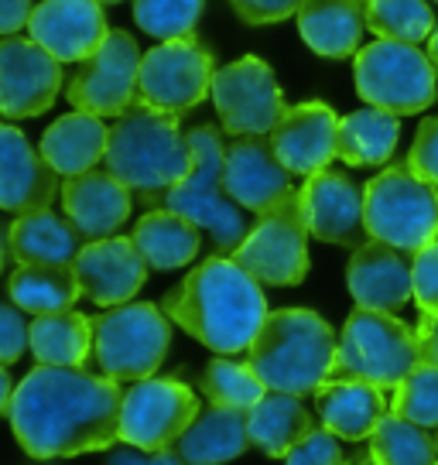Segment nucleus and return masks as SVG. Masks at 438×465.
<instances>
[{"mask_svg": "<svg viewBox=\"0 0 438 465\" xmlns=\"http://www.w3.org/2000/svg\"><path fill=\"white\" fill-rule=\"evenodd\" d=\"M124 387L75 366H35L11 393L7 418L31 459H69L120 441Z\"/></svg>", "mask_w": 438, "mask_h": 465, "instance_id": "1", "label": "nucleus"}, {"mask_svg": "<svg viewBox=\"0 0 438 465\" xmlns=\"http://www.w3.org/2000/svg\"><path fill=\"white\" fill-rule=\"evenodd\" d=\"M164 315L219 356L247 352L267 319L264 284L234 257H209L164 294Z\"/></svg>", "mask_w": 438, "mask_h": 465, "instance_id": "2", "label": "nucleus"}, {"mask_svg": "<svg viewBox=\"0 0 438 465\" xmlns=\"http://www.w3.org/2000/svg\"><path fill=\"white\" fill-rule=\"evenodd\" d=\"M103 164L127 189L137 192L147 209H158L164 192L189 174V137L182 134L175 114L131 106L117 120V127H110Z\"/></svg>", "mask_w": 438, "mask_h": 465, "instance_id": "3", "label": "nucleus"}, {"mask_svg": "<svg viewBox=\"0 0 438 465\" xmlns=\"http://www.w3.org/2000/svg\"><path fill=\"white\" fill-rule=\"evenodd\" d=\"M339 339L333 325L308 308L267 312L247 349V363L267 391L312 397L333 377Z\"/></svg>", "mask_w": 438, "mask_h": 465, "instance_id": "4", "label": "nucleus"}, {"mask_svg": "<svg viewBox=\"0 0 438 465\" xmlns=\"http://www.w3.org/2000/svg\"><path fill=\"white\" fill-rule=\"evenodd\" d=\"M192 151V168L189 174L164 192L161 205L175 209L178 216L192 219L199 230L209 236V243L216 253H230L244 243L250 232L247 226V209L230 199V192L223 185V164H226V141L223 131L213 124H199L195 131L185 134Z\"/></svg>", "mask_w": 438, "mask_h": 465, "instance_id": "5", "label": "nucleus"}, {"mask_svg": "<svg viewBox=\"0 0 438 465\" xmlns=\"http://www.w3.org/2000/svg\"><path fill=\"white\" fill-rule=\"evenodd\" d=\"M418 363H422V349L411 325H404L397 315L356 305V312L343 325L333 377L366 380L373 387L394 391Z\"/></svg>", "mask_w": 438, "mask_h": 465, "instance_id": "6", "label": "nucleus"}, {"mask_svg": "<svg viewBox=\"0 0 438 465\" xmlns=\"http://www.w3.org/2000/svg\"><path fill=\"white\" fill-rule=\"evenodd\" d=\"M363 223L370 240L414 253L438 240V189L408 164H391L363 185Z\"/></svg>", "mask_w": 438, "mask_h": 465, "instance_id": "7", "label": "nucleus"}, {"mask_svg": "<svg viewBox=\"0 0 438 465\" xmlns=\"http://www.w3.org/2000/svg\"><path fill=\"white\" fill-rule=\"evenodd\" d=\"M172 346V319L158 305L127 302L93 319V356L103 377L147 380L158 373Z\"/></svg>", "mask_w": 438, "mask_h": 465, "instance_id": "8", "label": "nucleus"}, {"mask_svg": "<svg viewBox=\"0 0 438 465\" xmlns=\"http://www.w3.org/2000/svg\"><path fill=\"white\" fill-rule=\"evenodd\" d=\"M353 79L366 106H380L397 116L422 114L438 96V69L432 65L428 52L391 38L370 42L356 52Z\"/></svg>", "mask_w": 438, "mask_h": 465, "instance_id": "9", "label": "nucleus"}, {"mask_svg": "<svg viewBox=\"0 0 438 465\" xmlns=\"http://www.w3.org/2000/svg\"><path fill=\"white\" fill-rule=\"evenodd\" d=\"M213 52L195 35L172 38L158 48L144 52L137 73V96L134 106H147L158 114H189L213 89Z\"/></svg>", "mask_w": 438, "mask_h": 465, "instance_id": "10", "label": "nucleus"}, {"mask_svg": "<svg viewBox=\"0 0 438 465\" xmlns=\"http://www.w3.org/2000/svg\"><path fill=\"white\" fill-rule=\"evenodd\" d=\"M234 261L247 267L267 288H294L308 274V226L302 216L298 192L271 205L250 226L244 243L234 250Z\"/></svg>", "mask_w": 438, "mask_h": 465, "instance_id": "11", "label": "nucleus"}, {"mask_svg": "<svg viewBox=\"0 0 438 465\" xmlns=\"http://www.w3.org/2000/svg\"><path fill=\"white\" fill-rule=\"evenodd\" d=\"M209 96L219 114L223 134H234V137L271 134L281 114L288 110L274 69L254 55L236 58L230 65L216 69Z\"/></svg>", "mask_w": 438, "mask_h": 465, "instance_id": "12", "label": "nucleus"}, {"mask_svg": "<svg viewBox=\"0 0 438 465\" xmlns=\"http://www.w3.org/2000/svg\"><path fill=\"white\" fill-rule=\"evenodd\" d=\"M195 414H199V401L185 383L168 377L137 380L131 391H124L120 441L147 451L172 449L195 421Z\"/></svg>", "mask_w": 438, "mask_h": 465, "instance_id": "13", "label": "nucleus"}, {"mask_svg": "<svg viewBox=\"0 0 438 465\" xmlns=\"http://www.w3.org/2000/svg\"><path fill=\"white\" fill-rule=\"evenodd\" d=\"M141 48L127 31H110L106 42L79 62L69 79V103L75 110L96 116H124L137 96V73H141Z\"/></svg>", "mask_w": 438, "mask_h": 465, "instance_id": "14", "label": "nucleus"}, {"mask_svg": "<svg viewBox=\"0 0 438 465\" xmlns=\"http://www.w3.org/2000/svg\"><path fill=\"white\" fill-rule=\"evenodd\" d=\"M62 89V62L31 38L0 42V116H42Z\"/></svg>", "mask_w": 438, "mask_h": 465, "instance_id": "15", "label": "nucleus"}, {"mask_svg": "<svg viewBox=\"0 0 438 465\" xmlns=\"http://www.w3.org/2000/svg\"><path fill=\"white\" fill-rule=\"evenodd\" d=\"M302 216H305L308 236L333 247H363L370 240L363 223V192L350 174L322 168L308 174L298 189Z\"/></svg>", "mask_w": 438, "mask_h": 465, "instance_id": "16", "label": "nucleus"}, {"mask_svg": "<svg viewBox=\"0 0 438 465\" xmlns=\"http://www.w3.org/2000/svg\"><path fill=\"white\" fill-rule=\"evenodd\" d=\"M223 185L236 205H244L247 213H257V216L294 192L292 172L281 164L278 151L271 144V134L234 137V144H226Z\"/></svg>", "mask_w": 438, "mask_h": 465, "instance_id": "17", "label": "nucleus"}, {"mask_svg": "<svg viewBox=\"0 0 438 465\" xmlns=\"http://www.w3.org/2000/svg\"><path fill=\"white\" fill-rule=\"evenodd\" d=\"M75 281L83 298L93 305H127L137 291L144 288L147 263L137 253L131 236H106L93 240L79 250L73 261Z\"/></svg>", "mask_w": 438, "mask_h": 465, "instance_id": "18", "label": "nucleus"}, {"mask_svg": "<svg viewBox=\"0 0 438 465\" xmlns=\"http://www.w3.org/2000/svg\"><path fill=\"white\" fill-rule=\"evenodd\" d=\"M271 144L281 164L298 178L329 168L339 151V116L319 100L288 106L271 131Z\"/></svg>", "mask_w": 438, "mask_h": 465, "instance_id": "19", "label": "nucleus"}, {"mask_svg": "<svg viewBox=\"0 0 438 465\" xmlns=\"http://www.w3.org/2000/svg\"><path fill=\"white\" fill-rule=\"evenodd\" d=\"M28 35L59 62H86L110 28L100 0H42L31 11Z\"/></svg>", "mask_w": 438, "mask_h": 465, "instance_id": "20", "label": "nucleus"}, {"mask_svg": "<svg viewBox=\"0 0 438 465\" xmlns=\"http://www.w3.org/2000/svg\"><path fill=\"white\" fill-rule=\"evenodd\" d=\"M62 209L73 223L79 236L106 240L124 230V223L131 219V189L120 182L117 174L89 168L83 174H69L59 189Z\"/></svg>", "mask_w": 438, "mask_h": 465, "instance_id": "21", "label": "nucleus"}, {"mask_svg": "<svg viewBox=\"0 0 438 465\" xmlns=\"http://www.w3.org/2000/svg\"><path fill=\"white\" fill-rule=\"evenodd\" d=\"M59 174L35 151L25 131L0 124V209L7 213H35L52 209L59 199Z\"/></svg>", "mask_w": 438, "mask_h": 465, "instance_id": "22", "label": "nucleus"}, {"mask_svg": "<svg viewBox=\"0 0 438 465\" xmlns=\"http://www.w3.org/2000/svg\"><path fill=\"white\" fill-rule=\"evenodd\" d=\"M346 284L360 308L397 315L414 298L411 294V253L391 243H380V240H366L363 247L353 250Z\"/></svg>", "mask_w": 438, "mask_h": 465, "instance_id": "23", "label": "nucleus"}, {"mask_svg": "<svg viewBox=\"0 0 438 465\" xmlns=\"http://www.w3.org/2000/svg\"><path fill=\"white\" fill-rule=\"evenodd\" d=\"M315 397V411L325 431H333L343 441H366L373 428L391 411V401L383 397V387H373L366 380L329 377Z\"/></svg>", "mask_w": 438, "mask_h": 465, "instance_id": "24", "label": "nucleus"}, {"mask_svg": "<svg viewBox=\"0 0 438 465\" xmlns=\"http://www.w3.org/2000/svg\"><path fill=\"white\" fill-rule=\"evenodd\" d=\"M250 449L247 411L236 407H205L185 428L172 451L182 465H226Z\"/></svg>", "mask_w": 438, "mask_h": 465, "instance_id": "25", "label": "nucleus"}, {"mask_svg": "<svg viewBox=\"0 0 438 465\" xmlns=\"http://www.w3.org/2000/svg\"><path fill=\"white\" fill-rule=\"evenodd\" d=\"M302 42L322 58H350L360 52L366 28L363 0H302L298 4Z\"/></svg>", "mask_w": 438, "mask_h": 465, "instance_id": "26", "label": "nucleus"}, {"mask_svg": "<svg viewBox=\"0 0 438 465\" xmlns=\"http://www.w3.org/2000/svg\"><path fill=\"white\" fill-rule=\"evenodd\" d=\"M131 240L137 253L144 257L147 271H178L199 257L203 230L192 219L178 216L175 209L158 205L137 219Z\"/></svg>", "mask_w": 438, "mask_h": 465, "instance_id": "27", "label": "nucleus"}, {"mask_svg": "<svg viewBox=\"0 0 438 465\" xmlns=\"http://www.w3.org/2000/svg\"><path fill=\"white\" fill-rule=\"evenodd\" d=\"M86 240L79 236L69 216H55L52 209H35L7 226V250L15 263H73Z\"/></svg>", "mask_w": 438, "mask_h": 465, "instance_id": "28", "label": "nucleus"}, {"mask_svg": "<svg viewBox=\"0 0 438 465\" xmlns=\"http://www.w3.org/2000/svg\"><path fill=\"white\" fill-rule=\"evenodd\" d=\"M106 141L110 131L103 127V116L75 110V114L59 116L48 131L42 134V158L55 168V174L69 178V174H83L96 168V161L106 154Z\"/></svg>", "mask_w": 438, "mask_h": 465, "instance_id": "29", "label": "nucleus"}, {"mask_svg": "<svg viewBox=\"0 0 438 465\" xmlns=\"http://www.w3.org/2000/svg\"><path fill=\"white\" fill-rule=\"evenodd\" d=\"M247 431L254 449H261L271 459H284L308 431H315V421L302 404V397L267 391L247 411Z\"/></svg>", "mask_w": 438, "mask_h": 465, "instance_id": "30", "label": "nucleus"}, {"mask_svg": "<svg viewBox=\"0 0 438 465\" xmlns=\"http://www.w3.org/2000/svg\"><path fill=\"white\" fill-rule=\"evenodd\" d=\"M28 349L42 366H75L83 370L93 356V319L83 312H52L35 315Z\"/></svg>", "mask_w": 438, "mask_h": 465, "instance_id": "31", "label": "nucleus"}, {"mask_svg": "<svg viewBox=\"0 0 438 465\" xmlns=\"http://www.w3.org/2000/svg\"><path fill=\"white\" fill-rule=\"evenodd\" d=\"M401 141V116L380 106H363L339 120V151L353 168H377L387 164Z\"/></svg>", "mask_w": 438, "mask_h": 465, "instance_id": "32", "label": "nucleus"}, {"mask_svg": "<svg viewBox=\"0 0 438 465\" xmlns=\"http://www.w3.org/2000/svg\"><path fill=\"white\" fill-rule=\"evenodd\" d=\"M7 294L28 315L65 312L83 298L73 263H17L7 281Z\"/></svg>", "mask_w": 438, "mask_h": 465, "instance_id": "33", "label": "nucleus"}, {"mask_svg": "<svg viewBox=\"0 0 438 465\" xmlns=\"http://www.w3.org/2000/svg\"><path fill=\"white\" fill-rule=\"evenodd\" d=\"M370 455L380 465H438L435 431L387 411L370 435Z\"/></svg>", "mask_w": 438, "mask_h": 465, "instance_id": "34", "label": "nucleus"}, {"mask_svg": "<svg viewBox=\"0 0 438 465\" xmlns=\"http://www.w3.org/2000/svg\"><path fill=\"white\" fill-rule=\"evenodd\" d=\"M366 28L391 42H424L435 28L428 0H363Z\"/></svg>", "mask_w": 438, "mask_h": 465, "instance_id": "35", "label": "nucleus"}, {"mask_svg": "<svg viewBox=\"0 0 438 465\" xmlns=\"http://www.w3.org/2000/svg\"><path fill=\"white\" fill-rule=\"evenodd\" d=\"M203 393L209 404L250 411V407L267 393V387H264V380L254 373L250 363H236L230 356H216L203 373Z\"/></svg>", "mask_w": 438, "mask_h": 465, "instance_id": "36", "label": "nucleus"}, {"mask_svg": "<svg viewBox=\"0 0 438 465\" xmlns=\"http://www.w3.org/2000/svg\"><path fill=\"white\" fill-rule=\"evenodd\" d=\"M203 7L205 0H134V21L151 38L172 42L189 38L203 17Z\"/></svg>", "mask_w": 438, "mask_h": 465, "instance_id": "37", "label": "nucleus"}, {"mask_svg": "<svg viewBox=\"0 0 438 465\" xmlns=\"http://www.w3.org/2000/svg\"><path fill=\"white\" fill-rule=\"evenodd\" d=\"M391 411L408 418V421L422 424L428 431L438 428V366L418 363L408 377L394 387L391 397Z\"/></svg>", "mask_w": 438, "mask_h": 465, "instance_id": "38", "label": "nucleus"}, {"mask_svg": "<svg viewBox=\"0 0 438 465\" xmlns=\"http://www.w3.org/2000/svg\"><path fill=\"white\" fill-rule=\"evenodd\" d=\"M411 294L418 312H438V240L411 253Z\"/></svg>", "mask_w": 438, "mask_h": 465, "instance_id": "39", "label": "nucleus"}, {"mask_svg": "<svg viewBox=\"0 0 438 465\" xmlns=\"http://www.w3.org/2000/svg\"><path fill=\"white\" fill-rule=\"evenodd\" d=\"M284 465H350V459L343 451V438L315 428L284 455Z\"/></svg>", "mask_w": 438, "mask_h": 465, "instance_id": "40", "label": "nucleus"}, {"mask_svg": "<svg viewBox=\"0 0 438 465\" xmlns=\"http://www.w3.org/2000/svg\"><path fill=\"white\" fill-rule=\"evenodd\" d=\"M408 168L438 189V116H428L408 151Z\"/></svg>", "mask_w": 438, "mask_h": 465, "instance_id": "41", "label": "nucleus"}, {"mask_svg": "<svg viewBox=\"0 0 438 465\" xmlns=\"http://www.w3.org/2000/svg\"><path fill=\"white\" fill-rule=\"evenodd\" d=\"M31 325L25 322L21 308L15 302H0V363L11 366L25 356L28 349Z\"/></svg>", "mask_w": 438, "mask_h": 465, "instance_id": "42", "label": "nucleus"}, {"mask_svg": "<svg viewBox=\"0 0 438 465\" xmlns=\"http://www.w3.org/2000/svg\"><path fill=\"white\" fill-rule=\"evenodd\" d=\"M298 4L302 0H230L234 15L250 28H267V25L288 21L292 15H298Z\"/></svg>", "mask_w": 438, "mask_h": 465, "instance_id": "43", "label": "nucleus"}, {"mask_svg": "<svg viewBox=\"0 0 438 465\" xmlns=\"http://www.w3.org/2000/svg\"><path fill=\"white\" fill-rule=\"evenodd\" d=\"M106 465H182L178 462V455L172 449H161V451H147V449H137V445H127V449H117Z\"/></svg>", "mask_w": 438, "mask_h": 465, "instance_id": "44", "label": "nucleus"}, {"mask_svg": "<svg viewBox=\"0 0 438 465\" xmlns=\"http://www.w3.org/2000/svg\"><path fill=\"white\" fill-rule=\"evenodd\" d=\"M35 0H0V38H11L21 28H28Z\"/></svg>", "mask_w": 438, "mask_h": 465, "instance_id": "45", "label": "nucleus"}, {"mask_svg": "<svg viewBox=\"0 0 438 465\" xmlns=\"http://www.w3.org/2000/svg\"><path fill=\"white\" fill-rule=\"evenodd\" d=\"M414 335H418V349H422V363L438 366V312H422Z\"/></svg>", "mask_w": 438, "mask_h": 465, "instance_id": "46", "label": "nucleus"}, {"mask_svg": "<svg viewBox=\"0 0 438 465\" xmlns=\"http://www.w3.org/2000/svg\"><path fill=\"white\" fill-rule=\"evenodd\" d=\"M11 393H15V387H11V373H7V366L0 363V414H7Z\"/></svg>", "mask_w": 438, "mask_h": 465, "instance_id": "47", "label": "nucleus"}, {"mask_svg": "<svg viewBox=\"0 0 438 465\" xmlns=\"http://www.w3.org/2000/svg\"><path fill=\"white\" fill-rule=\"evenodd\" d=\"M428 58H432V65L438 69V21L435 28H432V35H428Z\"/></svg>", "mask_w": 438, "mask_h": 465, "instance_id": "48", "label": "nucleus"}, {"mask_svg": "<svg viewBox=\"0 0 438 465\" xmlns=\"http://www.w3.org/2000/svg\"><path fill=\"white\" fill-rule=\"evenodd\" d=\"M7 230H4V223H0V271H4V263H7Z\"/></svg>", "mask_w": 438, "mask_h": 465, "instance_id": "49", "label": "nucleus"}, {"mask_svg": "<svg viewBox=\"0 0 438 465\" xmlns=\"http://www.w3.org/2000/svg\"><path fill=\"white\" fill-rule=\"evenodd\" d=\"M350 465H380V462L373 459V455H360V459H356V462H350Z\"/></svg>", "mask_w": 438, "mask_h": 465, "instance_id": "50", "label": "nucleus"}, {"mask_svg": "<svg viewBox=\"0 0 438 465\" xmlns=\"http://www.w3.org/2000/svg\"><path fill=\"white\" fill-rule=\"evenodd\" d=\"M100 4H120V0H100Z\"/></svg>", "mask_w": 438, "mask_h": 465, "instance_id": "51", "label": "nucleus"}, {"mask_svg": "<svg viewBox=\"0 0 438 465\" xmlns=\"http://www.w3.org/2000/svg\"><path fill=\"white\" fill-rule=\"evenodd\" d=\"M435 445H438V428H435Z\"/></svg>", "mask_w": 438, "mask_h": 465, "instance_id": "52", "label": "nucleus"}]
</instances>
